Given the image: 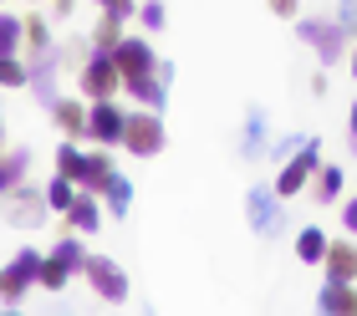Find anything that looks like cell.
<instances>
[{
    "label": "cell",
    "instance_id": "2",
    "mask_svg": "<svg viewBox=\"0 0 357 316\" xmlns=\"http://www.w3.org/2000/svg\"><path fill=\"white\" fill-rule=\"evenodd\" d=\"M112 61H118V77H123V92L143 87L153 72H158V52L143 36H123L118 46H112Z\"/></svg>",
    "mask_w": 357,
    "mask_h": 316
},
{
    "label": "cell",
    "instance_id": "14",
    "mask_svg": "<svg viewBox=\"0 0 357 316\" xmlns=\"http://www.w3.org/2000/svg\"><path fill=\"white\" fill-rule=\"evenodd\" d=\"M317 306H321V316H357V291H352V280H321Z\"/></svg>",
    "mask_w": 357,
    "mask_h": 316
},
{
    "label": "cell",
    "instance_id": "16",
    "mask_svg": "<svg viewBox=\"0 0 357 316\" xmlns=\"http://www.w3.org/2000/svg\"><path fill=\"white\" fill-rule=\"evenodd\" d=\"M52 123L67 133V138H87V107L77 97H56L52 103Z\"/></svg>",
    "mask_w": 357,
    "mask_h": 316
},
{
    "label": "cell",
    "instance_id": "6",
    "mask_svg": "<svg viewBox=\"0 0 357 316\" xmlns=\"http://www.w3.org/2000/svg\"><path fill=\"white\" fill-rule=\"evenodd\" d=\"M296 36L321 57V66H337V61H342V52H347V31L337 26V21H321V15H301V21H296Z\"/></svg>",
    "mask_w": 357,
    "mask_h": 316
},
{
    "label": "cell",
    "instance_id": "28",
    "mask_svg": "<svg viewBox=\"0 0 357 316\" xmlns=\"http://www.w3.org/2000/svg\"><path fill=\"white\" fill-rule=\"evenodd\" d=\"M82 148H77V138H67V143H61L56 148V174H67V179H82Z\"/></svg>",
    "mask_w": 357,
    "mask_h": 316
},
{
    "label": "cell",
    "instance_id": "26",
    "mask_svg": "<svg viewBox=\"0 0 357 316\" xmlns=\"http://www.w3.org/2000/svg\"><path fill=\"white\" fill-rule=\"evenodd\" d=\"M52 260H61V265H67V271L77 276V271H82V265H87V250H82V240H77V235H67V240H56Z\"/></svg>",
    "mask_w": 357,
    "mask_h": 316
},
{
    "label": "cell",
    "instance_id": "19",
    "mask_svg": "<svg viewBox=\"0 0 357 316\" xmlns=\"http://www.w3.org/2000/svg\"><path fill=\"white\" fill-rule=\"evenodd\" d=\"M97 194H102V209H107V214H118V220H123L128 209H133V184H128L123 174H112Z\"/></svg>",
    "mask_w": 357,
    "mask_h": 316
},
{
    "label": "cell",
    "instance_id": "39",
    "mask_svg": "<svg viewBox=\"0 0 357 316\" xmlns=\"http://www.w3.org/2000/svg\"><path fill=\"white\" fill-rule=\"evenodd\" d=\"M31 6H46V0H31Z\"/></svg>",
    "mask_w": 357,
    "mask_h": 316
},
{
    "label": "cell",
    "instance_id": "42",
    "mask_svg": "<svg viewBox=\"0 0 357 316\" xmlns=\"http://www.w3.org/2000/svg\"><path fill=\"white\" fill-rule=\"evenodd\" d=\"M0 6H6V0H0Z\"/></svg>",
    "mask_w": 357,
    "mask_h": 316
},
{
    "label": "cell",
    "instance_id": "37",
    "mask_svg": "<svg viewBox=\"0 0 357 316\" xmlns=\"http://www.w3.org/2000/svg\"><path fill=\"white\" fill-rule=\"evenodd\" d=\"M352 77H357V36H352Z\"/></svg>",
    "mask_w": 357,
    "mask_h": 316
},
{
    "label": "cell",
    "instance_id": "29",
    "mask_svg": "<svg viewBox=\"0 0 357 316\" xmlns=\"http://www.w3.org/2000/svg\"><path fill=\"white\" fill-rule=\"evenodd\" d=\"M31 82V66L21 57H0V87H26Z\"/></svg>",
    "mask_w": 357,
    "mask_h": 316
},
{
    "label": "cell",
    "instance_id": "22",
    "mask_svg": "<svg viewBox=\"0 0 357 316\" xmlns=\"http://www.w3.org/2000/svg\"><path fill=\"white\" fill-rule=\"evenodd\" d=\"M21 46H26V26L10 10H0V57H21Z\"/></svg>",
    "mask_w": 357,
    "mask_h": 316
},
{
    "label": "cell",
    "instance_id": "36",
    "mask_svg": "<svg viewBox=\"0 0 357 316\" xmlns=\"http://www.w3.org/2000/svg\"><path fill=\"white\" fill-rule=\"evenodd\" d=\"M77 10V0H56V15H72Z\"/></svg>",
    "mask_w": 357,
    "mask_h": 316
},
{
    "label": "cell",
    "instance_id": "11",
    "mask_svg": "<svg viewBox=\"0 0 357 316\" xmlns=\"http://www.w3.org/2000/svg\"><path fill=\"white\" fill-rule=\"evenodd\" d=\"M271 148V112L266 107H245V128H240V158L261 163Z\"/></svg>",
    "mask_w": 357,
    "mask_h": 316
},
{
    "label": "cell",
    "instance_id": "31",
    "mask_svg": "<svg viewBox=\"0 0 357 316\" xmlns=\"http://www.w3.org/2000/svg\"><path fill=\"white\" fill-rule=\"evenodd\" d=\"M296 148H301V133H286L281 143H271V148H266V158H271V163H286L291 153H296Z\"/></svg>",
    "mask_w": 357,
    "mask_h": 316
},
{
    "label": "cell",
    "instance_id": "18",
    "mask_svg": "<svg viewBox=\"0 0 357 316\" xmlns=\"http://www.w3.org/2000/svg\"><path fill=\"white\" fill-rule=\"evenodd\" d=\"M26 174H31V148H0V194L15 189V184H26Z\"/></svg>",
    "mask_w": 357,
    "mask_h": 316
},
{
    "label": "cell",
    "instance_id": "10",
    "mask_svg": "<svg viewBox=\"0 0 357 316\" xmlns=\"http://www.w3.org/2000/svg\"><path fill=\"white\" fill-rule=\"evenodd\" d=\"M123 123H128V112L112 103V97H97V103L87 107V138H97L102 148L123 143Z\"/></svg>",
    "mask_w": 357,
    "mask_h": 316
},
{
    "label": "cell",
    "instance_id": "38",
    "mask_svg": "<svg viewBox=\"0 0 357 316\" xmlns=\"http://www.w3.org/2000/svg\"><path fill=\"white\" fill-rule=\"evenodd\" d=\"M0 148H6V133H0Z\"/></svg>",
    "mask_w": 357,
    "mask_h": 316
},
{
    "label": "cell",
    "instance_id": "7",
    "mask_svg": "<svg viewBox=\"0 0 357 316\" xmlns=\"http://www.w3.org/2000/svg\"><path fill=\"white\" fill-rule=\"evenodd\" d=\"M164 118H158L153 107H143V112H128V123H123V148L128 153H138V158H153V153H164Z\"/></svg>",
    "mask_w": 357,
    "mask_h": 316
},
{
    "label": "cell",
    "instance_id": "21",
    "mask_svg": "<svg viewBox=\"0 0 357 316\" xmlns=\"http://www.w3.org/2000/svg\"><path fill=\"white\" fill-rule=\"evenodd\" d=\"M296 255H301V265H321V255H327V230H321V225H301Z\"/></svg>",
    "mask_w": 357,
    "mask_h": 316
},
{
    "label": "cell",
    "instance_id": "8",
    "mask_svg": "<svg viewBox=\"0 0 357 316\" xmlns=\"http://www.w3.org/2000/svg\"><path fill=\"white\" fill-rule=\"evenodd\" d=\"M82 276H87V286L102 296L107 306H123V301H128V291H133V286H128V271H123V265L112 260V255H87Z\"/></svg>",
    "mask_w": 357,
    "mask_h": 316
},
{
    "label": "cell",
    "instance_id": "32",
    "mask_svg": "<svg viewBox=\"0 0 357 316\" xmlns=\"http://www.w3.org/2000/svg\"><path fill=\"white\" fill-rule=\"evenodd\" d=\"M337 26H342L347 36H357V0H337Z\"/></svg>",
    "mask_w": 357,
    "mask_h": 316
},
{
    "label": "cell",
    "instance_id": "15",
    "mask_svg": "<svg viewBox=\"0 0 357 316\" xmlns=\"http://www.w3.org/2000/svg\"><path fill=\"white\" fill-rule=\"evenodd\" d=\"M321 271H327V280H357V245L352 240H327Z\"/></svg>",
    "mask_w": 357,
    "mask_h": 316
},
{
    "label": "cell",
    "instance_id": "24",
    "mask_svg": "<svg viewBox=\"0 0 357 316\" xmlns=\"http://www.w3.org/2000/svg\"><path fill=\"white\" fill-rule=\"evenodd\" d=\"M72 199H77V179L52 174V184H46V204H52L56 214H67V209H72Z\"/></svg>",
    "mask_w": 357,
    "mask_h": 316
},
{
    "label": "cell",
    "instance_id": "4",
    "mask_svg": "<svg viewBox=\"0 0 357 316\" xmlns=\"http://www.w3.org/2000/svg\"><path fill=\"white\" fill-rule=\"evenodd\" d=\"M245 220L261 240H275L286 230V209H281V194H275V184H250L245 189Z\"/></svg>",
    "mask_w": 357,
    "mask_h": 316
},
{
    "label": "cell",
    "instance_id": "34",
    "mask_svg": "<svg viewBox=\"0 0 357 316\" xmlns=\"http://www.w3.org/2000/svg\"><path fill=\"white\" fill-rule=\"evenodd\" d=\"M347 148L357 153V97H352V107H347Z\"/></svg>",
    "mask_w": 357,
    "mask_h": 316
},
{
    "label": "cell",
    "instance_id": "43",
    "mask_svg": "<svg viewBox=\"0 0 357 316\" xmlns=\"http://www.w3.org/2000/svg\"><path fill=\"white\" fill-rule=\"evenodd\" d=\"M0 306H6V301H0Z\"/></svg>",
    "mask_w": 357,
    "mask_h": 316
},
{
    "label": "cell",
    "instance_id": "3",
    "mask_svg": "<svg viewBox=\"0 0 357 316\" xmlns=\"http://www.w3.org/2000/svg\"><path fill=\"white\" fill-rule=\"evenodd\" d=\"M317 169H321V138H301V148L281 163V174H275V194L281 199L306 194V184H312Z\"/></svg>",
    "mask_w": 357,
    "mask_h": 316
},
{
    "label": "cell",
    "instance_id": "25",
    "mask_svg": "<svg viewBox=\"0 0 357 316\" xmlns=\"http://www.w3.org/2000/svg\"><path fill=\"white\" fill-rule=\"evenodd\" d=\"M67 280H72V271H67L61 260H52V255L41 260V276H36V286H41V291H56V296H61V291H67Z\"/></svg>",
    "mask_w": 357,
    "mask_h": 316
},
{
    "label": "cell",
    "instance_id": "23",
    "mask_svg": "<svg viewBox=\"0 0 357 316\" xmlns=\"http://www.w3.org/2000/svg\"><path fill=\"white\" fill-rule=\"evenodd\" d=\"M118 41H123V21L112 10H102V21L92 26V52H112Z\"/></svg>",
    "mask_w": 357,
    "mask_h": 316
},
{
    "label": "cell",
    "instance_id": "40",
    "mask_svg": "<svg viewBox=\"0 0 357 316\" xmlns=\"http://www.w3.org/2000/svg\"><path fill=\"white\" fill-rule=\"evenodd\" d=\"M97 6H112V0H97Z\"/></svg>",
    "mask_w": 357,
    "mask_h": 316
},
{
    "label": "cell",
    "instance_id": "9",
    "mask_svg": "<svg viewBox=\"0 0 357 316\" xmlns=\"http://www.w3.org/2000/svg\"><path fill=\"white\" fill-rule=\"evenodd\" d=\"M77 87H82L87 103L123 92V77H118V61H112V52H92V57L82 61V72H77Z\"/></svg>",
    "mask_w": 357,
    "mask_h": 316
},
{
    "label": "cell",
    "instance_id": "12",
    "mask_svg": "<svg viewBox=\"0 0 357 316\" xmlns=\"http://www.w3.org/2000/svg\"><path fill=\"white\" fill-rule=\"evenodd\" d=\"M56 66H61V52H56V46H46V52H36V61H31V82H26V87L36 92L46 107L56 103Z\"/></svg>",
    "mask_w": 357,
    "mask_h": 316
},
{
    "label": "cell",
    "instance_id": "1",
    "mask_svg": "<svg viewBox=\"0 0 357 316\" xmlns=\"http://www.w3.org/2000/svg\"><path fill=\"white\" fill-rule=\"evenodd\" d=\"M41 250H31V245H21L6 265H0V301L6 306H21L26 301V291L36 286V276H41Z\"/></svg>",
    "mask_w": 357,
    "mask_h": 316
},
{
    "label": "cell",
    "instance_id": "17",
    "mask_svg": "<svg viewBox=\"0 0 357 316\" xmlns=\"http://www.w3.org/2000/svg\"><path fill=\"white\" fill-rule=\"evenodd\" d=\"M342 163H321V169L312 174V199L317 204H337V199H342Z\"/></svg>",
    "mask_w": 357,
    "mask_h": 316
},
{
    "label": "cell",
    "instance_id": "27",
    "mask_svg": "<svg viewBox=\"0 0 357 316\" xmlns=\"http://www.w3.org/2000/svg\"><path fill=\"white\" fill-rule=\"evenodd\" d=\"M21 26H26V46H31V57L52 46V26H46V15H21Z\"/></svg>",
    "mask_w": 357,
    "mask_h": 316
},
{
    "label": "cell",
    "instance_id": "35",
    "mask_svg": "<svg viewBox=\"0 0 357 316\" xmlns=\"http://www.w3.org/2000/svg\"><path fill=\"white\" fill-rule=\"evenodd\" d=\"M301 0H271V15H296Z\"/></svg>",
    "mask_w": 357,
    "mask_h": 316
},
{
    "label": "cell",
    "instance_id": "30",
    "mask_svg": "<svg viewBox=\"0 0 357 316\" xmlns=\"http://www.w3.org/2000/svg\"><path fill=\"white\" fill-rule=\"evenodd\" d=\"M138 21L149 26V31H164V21H169V10H164V0H143L138 6Z\"/></svg>",
    "mask_w": 357,
    "mask_h": 316
},
{
    "label": "cell",
    "instance_id": "5",
    "mask_svg": "<svg viewBox=\"0 0 357 316\" xmlns=\"http://www.w3.org/2000/svg\"><path fill=\"white\" fill-rule=\"evenodd\" d=\"M46 189H31V184H15V189H6L0 194V220L6 225H15V230H41V220H46Z\"/></svg>",
    "mask_w": 357,
    "mask_h": 316
},
{
    "label": "cell",
    "instance_id": "20",
    "mask_svg": "<svg viewBox=\"0 0 357 316\" xmlns=\"http://www.w3.org/2000/svg\"><path fill=\"white\" fill-rule=\"evenodd\" d=\"M112 174H118V169H112V153H87V158H82V179H77V189H92V194H97Z\"/></svg>",
    "mask_w": 357,
    "mask_h": 316
},
{
    "label": "cell",
    "instance_id": "13",
    "mask_svg": "<svg viewBox=\"0 0 357 316\" xmlns=\"http://www.w3.org/2000/svg\"><path fill=\"white\" fill-rule=\"evenodd\" d=\"M102 204H97V194L92 189H77V199H72V209H67V225L77 230V235H97L102 230Z\"/></svg>",
    "mask_w": 357,
    "mask_h": 316
},
{
    "label": "cell",
    "instance_id": "41",
    "mask_svg": "<svg viewBox=\"0 0 357 316\" xmlns=\"http://www.w3.org/2000/svg\"><path fill=\"white\" fill-rule=\"evenodd\" d=\"M352 291H357V280H352Z\"/></svg>",
    "mask_w": 357,
    "mask_h": 316
},
{
    "label": "cell",
    "instance_id": "33",
    "mask_svg": "<svg viewBox=\"0 0 357 316\" xmlns=\"http://www.w3.org/2000/svg\"><path fill=\"white\" fill-rule=\"evenodd\" d=\"M342 230H347V235H357V194L342 204Z\"/></svg>",
    "mask_w": 357,
    "mask_h": 316
}]
</instances>
